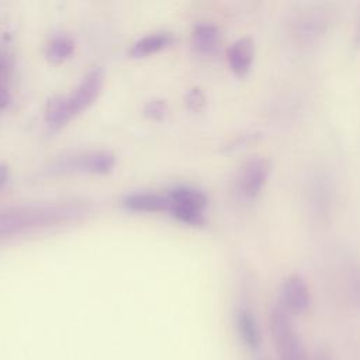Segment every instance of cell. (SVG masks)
Returning a JSON list of instances; mask_svg holds the SVG:
<instances>
[{"label":"cell","mask_w":360,"mask_h":360,"mask_svg":"<svg viewBox=\"0 0 360 360\" xmlns=\"http://www.w3.org/2000/svg\"><path fill=\"white\" fill-rule=\"evenodd\" d=\"M80 214L76 205H18L0 210V240L27 229L68 221Z\"/></svg>","instance_id":"obj_1"},{"label":"cell","mask_w":360,"mask_h":360,"mask_svg":"<svg viewBox=\"0 0 360 360\" xmlns=\"http://www.w3.org/2000/svg\"><path fill=\"white\" fill-rule=\"evenodd\" d=\"M270 330L278 360H309L292 322V315L278 302L270 312Z\"/></svg>","instance_id":"obj_2"},{"label":"cell","mask_w":360,"mask_h":360,"mask_svg":"<svg viewBox=\"0 0 360 360\" xmlns=\"http://www.w3.org/2000/svg\"><path fill=\"white\" fill-rule=\"evenodd\" d=\"M115 166V156L107 150L82 153L62 158L55 162L53 170L66 172H90V173H108Z\"/></svg>","instance_id":"obj_3"},{"label":"cell","mask_w":360,"mask_h":360,"mask_svg":"<svg viewBox=\"0 0 360 360\" xmlns=\"http://www.w3.org/2000/svg\"><path fill=\"white\" fill-rule=\"evenodd\" d=\"M270 173V163L267 159L255 156L243 163L238 176V190L242 197L252 200L263 188Z\"/></svg>","instance_id":"obj_4"},{"label":"cell","mask_w":360,"mask_h":360,"mask_svg":"<svg viewBox=\"0 0 360 360\" xmlns=\"http://www.w3.org/2000/svg\"><path fill=\"white\" fill-rule=\"evenodd\" d=\"M278 304L291 315L304 314L311 304V295L305 280L297 274H288L280 288Z\"/></svg>","instance_id":"obj_5"},{"label":"cell","mask_w":360,"mask_h":360,"mask_svg":"<svg viewBox=\"0 0 360 360\" xmlns=\"http://www.w3.org/2000/svg\"><path fill=\"white\" fill-rule=\"evenodd\" d=\"M103 82L104 75L101 69H93L82 79L77 87L68 96L73 117L96 101L103 89Z\"/></svg>","instance_id":"obj_6"},{"label":"cell","mask_w":360,"mask_h":360,"mask_svg":"<svg viewBox=\"0 0 360 360\" xmlns=\"http://www.w3.org/2000/svg\"><path fill=\"white\" fill-rule=\"evenodd\" d=\"M228 62L231 69L238 76H245L253 62L255 56V44L252 38L243 37L236 39L229 48H228Z\"/></svg>","instance_id":"obj_7"},{"label":"cell","mask_w":360,"mask_h":360,"mask_svg":"<svg viewBox=\"0 0 360 360\" xmlns=\"http://www.w3.org/2000/svg\"><path fill=\"white\" fill-rule=\"evenodd\" d=\"M236 328L239 332V336L243 342V345L250 350H257L262 343V335L260 328L257 325V321L255 315L246 309L242 308L236 314Z\"/></svg>","instance_id":"obj_8"},{"label":"cell","mask_w":360,"mask_h":360,"mask_svg":"<svg viewBox=\"0 0 360 360\" xmlns=\"http://www.w3.org/2000/svg\"><path fill=\"white\" fill-rule=\"evenodd\" d=\"M124 204L134 211H169L170 201L167 195L155 193H135L125 197Z\"/></svg>","instance_id":"obj_9"},{"label":"cell","mask_w":360,"mask_h":360,"mask_svg":"<svg viewBox=\"0 0 360 360\" xmlns=\"http://www.w3.org/2000/svg\"><path fill=\"white\" fill-rule=\"evenodd\" d=\"M73 117L68 96H53L46 101L45 120L53 129L62 128Z\"/></svg>","instance_id":"obj_10"},{"label":"cell","mask_w":360,"mask_h":360,"mask_svg":"<svg viewBox=\"0 0 360 360\" xmlns=\"http://www.w3.org/2000/svg\"><path fill=\"white\" fill-rule=\"evenodd\" d=\"M167 198H169L170 204L190 207V208H195V210H201V211H204V208L207 205V197L201 190H197L193 187H186V186H180V187L170 190V193L167 194Z\"/></svg>","instance_id":"obj_11"},{"label":"cell","mask_w":360,"mask_h":360,"mask_svg":"<svg viewBox=\"0 0 360 360\" xmlns=\"http://www.w3.org/2000/svg\"><path fill=\"white\" fill-rule=\"evenodd\" d=\"M170 41H172V37L167 32H153L138 39L132 45L129 53L134 58H143L165 48Z\"/></svg>","instance_id":"obj_12"},{"label":"cell","mask_w":360,"mask_h":360,"mask_svg":"<svg viewBox=\"0 0 360 360\" xmlns=\"http://www.w3.org/2000/svg\"><path fill=\"white\" fill-rule=\"evenodd\" d=\"M219 39V31L214 24L201 22L194 27L193 31V46L201 53L211 52Z\"/></svg>","instance_id":"obj_13"},{"label":"cell","mask_w":360,"mask_h":360,"mask_svg":"<svg viewBox=\"0 0 360 360\" xmlns=\"http://www.w3.org/2000/svg\"><path fill=\"white\" fill-rule=\"evenodd\" d=\"M75 49V44L68 37H56L51 41L46 49V56L49 60L59 63L65 59H68Z\"/></svg>","instance_id":"obj_14"},{"label":"cell","mask_w":360,"mask_h":360,"mask_svg":"<svg viewBox=\"0 0 360 360\" xmlns=\"http://www.w3.org/2000/svg\"><path fill=\"white\" fill-rule=\"evenodd\" d=\"M169 211L179 218L180 221L193 225V226H202L205 224V217H204V211L201 210H195V208H190V207H181V205H174L170 204Z\"/></svg>","instance_id":"obj_15"},{"label":"cell","mask_w":360,"mask_h":360,"mask_svg":"<svg viewBox=\"0 0 360 360\" xmlns=\"http://www.w3.org/2000/svg\"><path fill=\"white\" fill-rule=\"evenodd\" d=\"M143 112L152 120H162L167 112V104L162 98H152L145 104Z\"/></svg>","instance_id":"obj_16"},{"label":"cell","mask_w":360,"mask_h":360,"mask_svg":"<svg viewBox=\"0 0 360 360\" xmlns=\"http://www.w3.org/2000/svg\"><path fill=\"white\" fill-rule=\"evenodd\" d=\"M312 194H314V204H315V210L319 212H325V210H328V188L325 186L323 181L316 180L314 183V188H312Z\"/></svg>","instance_id":"obj_17"},{"label":"cell","mask_w":360,"mask_h":360,"mask_svg":"<svg viewBox=\"0 0 360 360\" xmlns=\"http://www.w3.org/2000/svg\"><path fill=\"white\" fill-rule=\"evenodd\" d=\"M349 284H350V292L354 304L360 308V264H356L350 270V277H349Z\"/></svg>","instance_id":"obj_18"},{"label":"cell","mask_w":360,"mask_h":360,"mask_svg":"<svg viewBox=\"0 0 360 360\" xmlns=\"http://www.w3.org/2000/svg\"><path fill=\"white\" fill-rule=\"evenodd\" d=\"M205 103V97L202 94V91L197 87L191 89L187 96H186V104L190 110H200Z\"/></svg>","instance_id":"obj_19"},{"label":"cell","mask_w":360,"mask_h":360,"mask_svg":"<svg viewBox=\"0 0 360 360\" xmlns=\"http://www.w3.org/2000/svg\"><path fill=\"white\" fill-rule=\"evenodd\" d=\"M11 101V96L8 93V90H6L4 87H0V110L7 107Z\"/></svg>","instance_id":"obj_20"},{"label":"cell","mask_w":360,"mask_h":360,"mask_svg":"<svg viewBox=\"0 0 360 360\" xmlns=\"http://www.w3.org/2000/svg\"><path fill=\"white\" fill-rule=\"evenodd\" d=\"M8 69H10V65L7 62V58L0 53V82L7 76Z\"/></svg>","instance_id":"obj_21"},{"label":"cell","mask_w":360,"mask_h":360,"mask_svg":"<svg viewBox=\"0 0 360 360\" xmlns=\"http://www.w3.org/2000/svg\"><path fill=\"white\" fill-rule=\"evenodd\" d=\"M7 174H8V170L6 166H0V187L3 186V183L7 180Z\"/></svg>","instance_id":"obj_22"},{"label":"cell","mask_w":360,"mask_h":360,"mask_svg":"<svg viewBox=\"0 0 360 360\" xmlns=\"http://www.w3.org/2000/svg\"><path fill=\"white\" fill-rule=\"evenodd\" d=\"M309 360H332V359H330V356L328 353H319V354H316L315 357H312Z\"/></svg>","instance_id":"obj_23"},{"label":"cell","mask_w":360,"mask_h":360,"mask_svg":"<svg viewBox=\"0 0 360 360\" xmlns=\"http://www.w3.org/2000/svg\"><path fill=\"white\" fill-rule=\"evenodd\" d=\"M354 41H356V44H359V45H360V21H359V25H357V30H356Z\"/></svg>","instance_id":"obj_24"},{"label":"cell","mask_w":360,"mask_h":360,"mask_svg":"<svg viewBox=\"0 0 360 360\" xmlns=\"http://www.w3.org/2000/svg\"><path fill=\"white\" fill-rule=\"evenodd\" d=\"M259 360H273V359H270V357H262V359H259Z\"/></svg>","instance_id":"obj_25"}]
</instances>
